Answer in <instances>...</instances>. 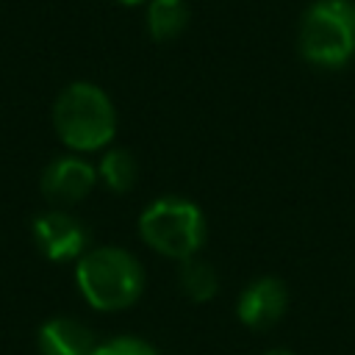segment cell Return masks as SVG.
<instances>
[{
    "instance_id": "1",
    "label": "cell",
    "mask_w": 355,
    "mask_h": 355,
    "mask_svg": "<svg viewBox=\"0 0 355 355\" xmlns=\"http://www.w3.org/2000/svg\"><path fill=\"white\" fill-rule=\"evenodd\" d=\"M53 128L72 153L105 150L116 133V108L108 92L92 80L64 86L53 103Z\"/></svg>"
},
{
    "instance_id": "2",
    "label": "cell",
    "mask_w": 355,
    "mask_h": 355,
    "mask_svg": "<svg viewBox=\"0 0 355 355\" xmlns=\"http://www.w3.org/2000/svg\"><path fill=\"white\" fill-rule=\"evenodd\" d=\"M75 283L80 297L94 311H125L139 302L144 291V269L139 258L114 244L89 247L75 266Z\"/></svg>"
},
{
    "instance_id": "3",
    "label": "cell",
    "mask_w": 355,
    "mask_h": 355,
    "mask_svg": "<svg viewBox=\"0 0 355 355\" xmlns=\"http://www.w3.org/2000/svg\"><path fill=\"white\" fill-rule=\"evenodd\" d=\"M297 50L311 67H347L355 58V0H313L300 17Z\"/></svg>"
},
{
    "instance_id": "4",
    "label": "cell",
    "mask_w": 355,
    "mask_h": 355,
    "mask_svg": "<svg viewBox=\"0 0 355 355\" xmlns=\"http://www.w3.org/2000/svg\"><path fill=\"white\" fill-rule=\"evenodd\" d=\"M139 236L158 255L186 261L191 255H200L205 244V214L189 197L166 194L153 200L139 214Z\"/></svg>"
},
{
    "instance_id": "5",
    "label": "cell",
    "mask_w": 355,
    "mask_h": 355,
    "mask_svg": "<svg viewBox=\"0 0 355 355\" xmlns=\"http://www.w3.org/2000/svg\"><path fill=\"white\" fill-rule=\"evenodd\" d=\"M31 233H33L39 252L55 263L78 261L89 250L86 225L67 208H50L44 214H39L31 225Z\"/></svg>"
},
{
    "instance_id": "6",
    "label": "cell",
    "mask_w": 355,
    "mask_h": 355,
    "mask_svg": "<svg viewBox=\"0 0 355 355\" xmlns=\"http://www.w3.org/2000/svg\"><path fill=\"white\" fill-rule=\"evenodd\" d=\"M94 186H97V166L80 158L78 153L53 158L42 169V178H39V189L44 200L53 202V208L78 205L80 200L92 194Z\"/></svg>"
},
{
    "instance_id": "7",
    "label": "cell",
    "mask_w": 355,
    "mask_h": 355,
    "mask_svg": "<svg viewBox=\"0 0 355 355\" xmlns=\"http://www.w3.org/2000/svg\"><path fill=\"white\" fill-rule=\"evenodd\" d=\"M288 308V288L280 277L263 275L244 286L236 300V316L250 330H269L275 327Z\"/></svg>"
},
{
    "instance_id": "8",
    "label": "cell",
    "mask_w": 355,
    "mask_h": 355,
    "mask_svg": "<svg viewBox=\"0 0 355 355\" xmlns=\"http://www.w3.org/2000/svg\"><path fill=\"white\" fill-rule=\"evenodd\" d=\"M39 355H92L97 338L89 324L72 316H53L36 333Z\"/></svg>"
},
{
    "instance_id": "9",
    "label": "cell",
    "mask_w": 355,
    "mask_h": 355,
    "mask_svg": "<svg viewBox=\"0 0 355 355\" xmlns=\"http://www.w3.org/2000/svg\"><path fill=\"white\" fill-rule=\"evenodd\" d=\"M144 22L153 42H172L186 33L191 22V8L186 0H150Z\"/></svg>"
},
{
    "instance_id": "10",
    "label": "cell",
    "mask_w": 355,
    "mask_h": 355,
    "mask_svg": "<svg viewBox=\"0 0 355 355\" xmlns=\"http://www.w3.org/2000/svg\"><path fill=\"white\" fill-rule=\"evenodd\" d=\"M178 286L191 302H211L219 294V272L211 261L191 255V258L180 261Z\"/></svg>"
},
{
    "instance_id": "11",
    "label": "cell",
    "mask_w": 355,
    "mask_h": 355,
    "mask_svg": "<svg viewBox=\"0 0 355 355\" xmlns=\"http://www.w3.org/2000/svg\"><path fill=\"white\" fill-rule=\"evenodd\" d=\"M136 175H139L136 158L125 147L105 150L103 158H100V164H97V180L108 191H114V194H128L136 186Z\"/></svg>"
},
{
    "instance_id": "12",
    "label": "cell",
    "mask_w": 355,
    "mask_h": 355,
    "mask_svg": "<svg viewBox=\"0 0 355 355\" xmlns=\"http://www.w3.org/2000/svg\"><path fill=\"white\" fill-rule=\"evenodd\" d=\"M92 355H158V349L139 336H114L108 341H97Z\"/></svg>"
},
{
    "instance_id": "13",
    "label": "cell",
    "mask_w": 355,
    "mask_h": 355,
    "mask_svg": "<svg viewBox=\"0 0 355 355\" xmlns=\"http://www.w3.org/2000/svg\"><path fill=\"white\" fill-rule=\"evenodd\" d=\"M263 355H297V352H291V349H266Z\"/></svg>"
},
{
    "instance_id": "14",
    "label": "cell",
    "mask_w": 355,
    "mask_h": 355,
    "mask_svg": "<svg viewBox=\"0 0 355 355\" xmlns=\"http://www.w3.org/2000/svg\"><path fill=\"white\" fill-rule=\"evenodd\" d=\"M119 6H141V3H150V0H116Z\"/></svg>"
}]
</instances>
